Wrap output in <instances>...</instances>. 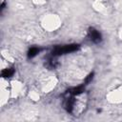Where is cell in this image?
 Masks as SVG:
<instances>
[{
	"instance_id": "1",
	"label": "cell",
	"mask_w": 122,
	"mask_h": 122,
	"mask_svg": "<svg viewBox=\"0 0 122 122\" xmlns=\"http://www.w3.org/2000/svg\"><path fill=\"white\" fill-rule=\"evenodd\" d=\"M79 48L78 45L76 44H71V45H65V46H60V47H56L54 48V50L52 51V55L56 56V55H61L64 53H69L71 51H76Z\"/></svg>"
},
{
	"instance_id": "2",
	"label": "cell",
	"mask_w": 122,
	"mask_h": 122,
	"mask_svg": "<svg viewBox=\"0 0 122 122\" xmlns=\"http://www.w3.org/2000/svg\"><path fill=\"white\" fill-rule=\"evenodd\" d=\"M89 37H90L91 40H92L93 43H95V44L100 43L101 40H102V37H101L100 32H99L97 30H95L94 28H90V29H89Z\"/></svg>"
},
{
	"instance_id": "3",
	"label": "cell",
	"mask_w": 122,
	"mask_h": 122,
	"mask_svg": "<svg viewBox=\"0 0 122 122\" xmlns=\"http://www.w3.org/2000/svg\"><path fill=\"white\" fill-rule=\"evenodd\" d=\"M39 51H40V49H39V48L32 47V48L30 49V51H29V52H28V56L30 57V58H31V57H34Z\"/></svg>"
},
{
	"instance_id": "4",
	"label": "cell",
	"mask_w": 122,
	"mask_h": 122,
	"mask_svg": "<svg viewBox=\"0 0 122 122\" xmlns=\"http://www.w3.org/2000/svg\"><path fill=\"white\" fill-rule=\"evenodd\" d=\"M14 73V70L12 68H10V69H6L2 71V76L3 77H10L12 74Z\"/></svg>"
},
{
	"instance_id": "5",
	"label": "cell",
	"mask_w": 122,
	"mask_h": 122,
	"mask_svg": "<svg viewBox=\"0 0 122 122\" xmlns=\"http://www.w3.org/2000/svg\"><path fill=\"white\" fill-rule=\"evenodd\" d=\"M92 79V74H91V75H89V77L86 79V83H89L91 80Z\"/></svg>"
}]
</instances>
